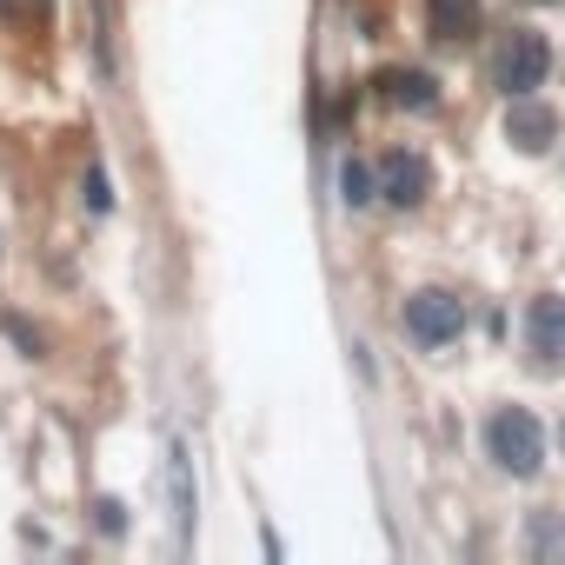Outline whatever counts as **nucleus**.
Returning <instances> with one entry per match:
<instances>
[{
  "label": "nucleus",
  "instance_id": "obj_1",
  "mask_svg": "<svg viewBox=\"0 0 565 565\" xmlns=\"http://www.w3.org/2000/svg\"><path fill=\"white\" fill-rule=\"evenodd\" d=\"M486 459L512 479H532L545 466V426L525 406H492L486 413Z\"/></svg>",
  "mask_w": 565,
  "mask_h": 565
},
{
  "label": "nucleus",
  "instance_id": "obj_2",
  "mask_svg": "<svg viewBox=\"0 0 565 565\" xmlns=\"http://www.w3.org/2000/svg\"><path fill=\"white\" fill-rule=\"evenodd\" d=\"M545 81H552V41L532 34V28H512V34L492 47V87H499L505 100H525V94H539Z\"/></svg>",
  "mask_w": 565,
  "mask_h": 565
},
{
  "label": "nucleus",
  "instance_id": "obj_3",
  "mask_svg": "<svg viewBox=\"0 0 565 565\" xmlns=\"http://www.w3.org/2000/svg\"><path fill=\"white\" fill-rule=\"evenodd\" d=\"M459 333H466V307H459L446 287H426V294L406 300V340H413V347L439 353V347H452Z\"/></svg>",
  "mask_w": 565,
  "mask_h": 565
},
{
  "label": "nucleus",
  "instance_id": "obj_4",
  "mask_svg": "<svg viewBox=\"0 0 565 565\" xmlns=\"http://www.w3.org/2000/svg\"><path fill=\"white\" fill-rule=\"evenodd\" d=\"M525 353H532V366L565 373V300L558 294H539L525 307Z\"/></svg>",
  "mask_w": 565,
  "mask_h": 565
},
{
  "label": "nucleus",
  "instance_id": "obj_5",
  "mask_svg": "<svg viewBox=\"0 0 565 565\" xmlns=\"http://www.w3.org/2000/svg\"><path fill=\"white\" fill-rule=\"evenodd\" d=\"M380 193L393 200V206H419L426 193H433V160L426 153H413V147H393V153H380Z\"/></svg>",
  "mask_w": 565,
  "mask_h": 565
},
{
  "label": "nucleus",
  "instance_id": "obj_6",
  "mask_svg": "<svg viewBox=\"0 0 565 565\" xmlns=\"http://www.w3.org/2000/svg\"><path fill=\"white\" fill-rule=\"evenodd\" d=\"M505 140H512L519 153H545V147L558 140V114L525 94V100H512V114H505Z\"/></svg>",
  "mask_w": 565,
  "mask_h": 565
},
{
  "label": "nucleus",
  "instance_id": "obj_7",
  "mask_svg": "<svg viewBox=\"0 0 565 565\" xmlns=\"http://www.w3.org/2000/svg\"><path fill=\"white\" fill-rule=\"evenodd\" d=\"M380 94H386L393 107H406V114H433V107H439V87H433V74H419V67H393V74L380 81Z\"/></svg>",
  "mask_w": 565,
  "mask_h": 565
},
{
  "label": "nucleus",
  "instance_id": "obj_8",
  "mask_svg": "<svg viewBox=\"0 0 565 565\" xmlns=\"http://www.w3.org/2000/svg\"><path fill=\"white\" fill-rule=\"evenodd\" d=\"M426 21L439 41H472L479 34V0H426Z\"/></svg>",
  "mask_w": 565,
  "mask_h": 565
},
{
  "label": "nucleus",
  "instance_id": "obj_9",
  "mask_svg": "<svg viewBox=\"0 0 565 565\" xmlns=\"http://www.w3.org/2000/svg\"><path fill=\"white\" fill-rule=\"evenodd\" d=\"M340 186H347V206H366V200H373V186H380V173H373V167H360V160H347Z\"/></svg>",
  "mask_w": 565,
  "mask_h": 565
},
{
  "label": "nucleus",
  "instance_id": "obj_10",
  "mask_svg": "<svg viewBox=\"0 0 565 565\" xmlns=\"http://www.w3.org/2000/svg\"><path fill=\"white\" fill-rule=\"evenodd\" d=\"M525 539H532V552H552V558L565 552V532H558L552 519H532V532H525Z\"/></svg>",
  "mask_w": 565,
  "mask_h": 565
},
{
  "label": "nucleus",
  "instance_id": "obj_11",
  "mask_svg": "<svg viewBox=\"0 0 565 565\" xmlns=\"http://www.w3.org/2000/svg\"><path fill=\"white\" fill-rule=\"evenodd\" d=\"M539 8H552V0H539Z\"/></svg>",
  "mask_w": 565,
  "mask_h": 565
}]
</instances>
